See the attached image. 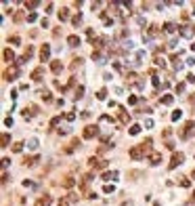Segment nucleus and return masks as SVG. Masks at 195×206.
Here are the masks:
<instances>
[{"label": "nucleus", "mask_w": 195, "mask_h": 206, "mask_svg": "<svg viewBox=\"0 0 195 206\" xmlns=\"http://www.w3.org/2000/svg\"><path fill=\"white\" fill-rule=\"evenodd\" d=\"M128 133H130V135H139V133H141V126H139V124H132Z\"/></svg>", "instance_id": "obj_29"}, {"label": "nucleus", "mask_w": 195, "mask_h": 206, "mask_svg": "<svg viewBox=\"0 0 195 206\" xmlns=\"http://www.w3.org/2000/svg\"><path fill=\"white\" fill-rule=\"evenodd\" d=\"M65 120H76V114H74V112H69V114H65Z\"/></svg>", "instance_id": "obj_45"}, {"label": "nucleus", "mask_w": 195, "mask_h": 206, "mask_svg": "<svg viewBox=\"0 0 195 206\" xmlns=\"http://www.w3.org/2000/svg\"><path fill=\"white\" fill-rule=\"evenodd\" d=\"M153 206H160V204H153Z\"/></svg>", "instance_id": "obj_59"}, {"label": "nucleus", "mask_w": 195, "mask_h": 206, "mask_svg": "<svg viewBox=\"0 0 195 206\" xmlns=\"http://www.w3.org/2000/svg\"><path fill=\"white\" fill-rule=\"evenodd\" d=\"M2 57H4V61L11 65H17V61H15V53L11 49H4V53H2Z\"/></svg>", "instance_id": "obj_6"}, {"label": "nucleus", "mask_w": 195, "mask_h": 206, "mask_svg": "<svg viewBox=\"0 0 195 206\" xmlns=\"http://www.w3.org/2000/svg\"><path fill=\"white\" fill-rule=\"evenodd\" d=\"M42 78H44V67H36V70L32 71V80H34V82H40Z\"/></svg>", "instance_id": "obj_11"}, {"label": "nucleus", "mask_w": 195, "mask_h": 206, "mask_svg": "<svg viewBox=\"0 0 195 206\" xmlns=\"http://www.w3.org/2000/svg\"><path fill=\"white\" fill-rule=\"evenodd\" d=\"M80 145H82V141H80V139H74V141H71L69 145H67V147L63 149V151H65V154H71V151H76V149L80 147Z\"/></svg>", "instance_id": "obj_10"}, {"label": "nucleus", "mask_w": 195, "mask_h": 206, "mask_svg": "<svg viewBox=\"0 0 195 206\" xmlns=\"http://www.w3.org/2000/svg\"><path fill=\"white\" fill-rule=\"evenodd\" d=\"M191 50H193V53H195V42H193V44H191Z\"/></svg>", "instance_id": "obj_55"}, {"label": "nucleus", "mask_w": 195, "mask_h": 206, "mask_svg": "<svg viewBox=\"0 0 195 206\" xmlns=\"http://www.w3.org/2000/svg\"><path fill=\"white\" fill-rule=\"evenodd\" d=\"M82 65V59H74V63H71V70H76V67H80Z\"/></svg>", "instance_id": "obj_40"}, {"label": "nucleus", "mask_w": 195, "mask_h": 206, "mask_svg": "<svg viewBox=\"0 0 195 206\" xmlns=\"http://www.w3.org/2000/svg\"><path fill=\"white\" fill-rule=\"evenodd\" d=\"M181 185H182V187H189L191 183H189V179H181Z\"/></svg>", "instance_id": "obj_50"}, {"label": "nucleus", "mask_w": 195, "mask_h": 206, "mask_svg": "<svg viewBox=\"0 0 195 206\" xmlns=\"http://www.w3.org/2000/svg\"><path fill=\"white\" fill-rule=\"evenodd\" d=\"M155 65H162V67H166V61H164V57H155Z\"/></svg>", "instance_id": "obj_38"}, {"label": "nucleus", "mask_w": 195, "mask_h": 206, "mask_svg": "<svg viewBox=\"0 0 195 206\" xmlns=\"http://www.w3.org/2000/svg\"><path fill=\"white\" fill-rule=\"evenodd\" d=\"M164 32H166V34H174V32H176V25H174V23H170V21L164 23Z\"/></svg>", "instance_id": "obj_21"}, {"label": "nucleus", "mask_w": 195, "mask_h": 206, "mask_svg": "<svg viewBox=\"0 0 195 206\" xmlns=\"http://www.w3.org/2000/svg\"><path fill=\"white\" fill-rule=\"evenodd\" d=\"M50 59V46L49 44H42V49H40V61H49Z\"/></svg>", "instance_id": "obj_8"}, {"label": "nucleus", "mask_w": 195, "mask_h": 206, "mask_svg": "<svg viewBox=\"0 0 195 206\" xmlns=\"http://www.w3.org/2000/svg\"><path fill=\"white\" fill-rule=\"evenodd\" d=\"M7 181H8V172L4 171V172H2V183H7Z\"/></svg>", "instance_id": "obj_51"}, {"label": "nucleus", "mask_w": 195, "mask_h": 206, "mask_svg": "<svg viewBox=\"0 0 195 206\" xmlns=\"http://www.w3.org/2000/svg\"><path fill=\"white\" fill-rule=\"evenodd\" d=\"M122 206H132V202H124V204H122Z\"/></svg>", "instance_id": "obj_54"}, {"label": "nucleus", "mask_w": 195, "mask_h": 206, "mask_svg": "<svg viewBox=\"0 0 195 206\" xmlns=\"http://www.w3.org/2000/svg\"><path fill=\"white\" fill-rule=\"evenodd\" d=\"M191 177H193V179H195V168H193V172H191Z\"/></svg>", "instance_id": "obj_56"}, {"label": "nucleus", "mask_w": 195, "mask_h": 206, "mask_svg": "<svg viewBox=\"0 0 195 206\" xmlns=\"http://www.w3.org/2000/svg\"><path fill=\"white\" fill-rule=\"evenodd\" d=\"M95 168H99V171H103V168H107V160H99Z\"/></svg>", "instance_id": "obj_32"}, {"label": "nucleus", "mask_w": 195, "mask_h": 206, "mask_svg": "<svg viewBox=\"0 0 195 206\" xmlns=\"http://www.w3.org/2000/svg\"><path fill=\"white\" fill-rule=\"evenodd\" d=\"M28 21H29V23L36 21V13H29V15H28Z\"/></svg>", "instance_id": "obj_49"}, {"label": "nucleus", "mask_w": 195, "mask_h": 206, "mask_svg": "<svg viewBox=\"0 0 195 206\" xmlns=\"http://www.w3.org/2000/svg\"><path fill=\"white\" fill-rule=\"evenodd\" d=\"M28 147H29V149H36V147H38V139H29Z\"/></svg>", "instance_id": "obj_36"}, {"label": "nucleus", "mask_w": 195, "mask_h": 206, "mask_svg": "<svg viewBox=\"0 0 195 206\" xmlns=\"http://www.w3.org/2000/svg\"><path fill=\"white\" fill-rule=\"evenodd\" d=\"M151 82H153L155 88H160V78H157V76H153V80H151Z\"/></svg>", "instance_id": "obj_47"}, {"label": "nucleus", "mask_w": 195, "mask_h": 206, "mask_svg": "<svg viewBox=\"0 0 195 206\" xmlns=\"http://www.w3.org/2000/svg\"><path fill=\"white\" fill-rule=\"evenodd\" d=\"M120 122H122V124H128V122H130V114H126L122 107H120Z\"/></svg>", "instance_id": "obj_20"}, {"label": "nucleus", "mask_w": 195, "mask_h": 206, "mask_svg": "<svg viewBox=\"0 0 195 206\" xmlns=\"http://www.w3.org/2000/svg\"><path fill=\"white\" fill-rule=\"evenodd\" d=\"M145 154H151V139H147V141L141 143V145H134V147L128 151V156L132 158V160H141Z\"/></svg>", "instance_id": "obj_1"}, {"label": "nucleus", "mask_w": 195, "mask_h": 206, "mask_svg": "<svg viewBox=\"0 0 195 206\" xmlns=\"http://www.w3.org/2000/svg\"><path fill=\"white\" fill-rule=\"evenodd\" d=\"M193 13H195V7H193Z\"/></svg>", "instance_id": "obj_58"}, {"label": "nucleus", "mask_w": 195, "mask_h": 206, "mask_svg": "<svg viewBox=\"0 0 195 206\" xmlns=\"http://www.w3.org/2000/svg\"><path fill=\"white\" fill-rule=\"evenodd\" d=\"M28 19V15H23V11H17V13L13 15V21L15 23H21V21H25Z\"/></svg>", "instance_id": "obj_17"}, {"label": "nucleus", "mask_w": 195, "mask_h": 206, "mask_svg": "<svg viewBox=\"0 0 195 206\" xmlns=\"http://www.w3.org/2000/svg\"><path fill=\"white\" fill-rule=\"evenodd\" d=\"M50 71H53V74H61V71H63V63H61V61H53V63H50Z\"/></svg>", "instance_id": "obj_15"}, {"label": "nucleus", "mask_w": 195, "mask_h": 206, "mask_svg": "<svg viewBox=\"0 0 195 206\" xmlns=\"http://www.w3.org/2000/svg\"><path fill=\"white\" fill-rule=\"evenodd\" d=\"M172 103H174V97L172 95H164L162 97V105H172Z\"/></svg>", "instance_id": "obj_23"}, {"label": "nucleus", "mask_w": 195, "mask_h": 206, "mask_svg": "<svg viewBox=\"0 0 195 206\" xmlns=\"http://www.w3.org/2000/svg\"><path fill=\"white\" fill-rule=\"evenodd\" d=\"M61 185H63V187H67V189H69V187H74V185H76V179H74V177H65V179L61 181Z\"/></svg>", "instance_id": "obj_18"}, {"label": "nucleus", "mask_w": 195, "mask_h": 206, "mask_svg": "<svg viewBox=\"0 0 195 206\" xmlns=\"http://www.w3.org/2000/svg\"><path fill=\"white\" fill-rule=\"evenodd\" d=\"M105 97H107V91H105V88H101V91H99V95H97V99H101V101H103Z\"/></svg>", "instance_id": "obj_37"}, {"label": "nucleus", "mask_w": 195, "mask_h": 206, "mask_svg": "<svg viewBox=\"0 0 195 206\" xmlns=\"http://www.w3.org/2000/svg\"><path fill=\"white\" fill-rule=\"evenodd\" d=\"M40 7V2L38 0H29V2H25V8H29V11H34V8Z\"/></svg>", "instance_id": "obj_24"}, {"label": "nucleus", "mask_w": 195, "mask_h": 206, "mask_svg": "<svg viewBox=\"0 0 195 206\" xmlns=\"http://www.w3.org/2000/svg\"><path fill=\"white\" fill-rule=\"evenodd\" d=\"M182 160H185V156H182L181 151H174V156H172V160H170V164H168V168L172 171V168H176V166H181Z\"/></svg>", "instance_id": "obj_5"}, {"label": "nucleus", "mask_w": 195, "mask_h": 206, "mask_svg": "<svg viewBox=\"0 0 195 206\" xmlns=\"http://www.w3.org/2000/svg\"><path fill=\"white\" fill-rule=\"evenodd\" d=\"M92 59H95V61H101V59H103L101 50H92ZM101 63H103V61H101Z\"/></svg>", "instance_id": "obj_30"}, {"label": "nucleus", "mask_w": 195, "mask_h": 206, "mask_svg": "<svg viewBox=\"0 0 195 206\" xmlns=\"http://www.w3.org/2000/svg\"><path fill=\"white\" fill-rule=\"evenodd\" d=\"M50 204H53V198H50L49 193H44V196L36 202V206H50Z\"/></svg>", "instance_id": "obj_12"}, {"label": "nucleus", "mask_w": 195, "mask_h": 206, "mask_svg": "<svg viewBox=\"0 0 195 206\" xmlns=\"http://www.w3.org/2000/svg\"><path fill=\"white\" fill-rule=\"evenodd\" d=\"M84 97V86H78L76 88V95H74V99H82Z\"/></svg>", "instance_id": "obj_27"}, {"label": "nucleus", "mask_w": 195, "mask_h": 206, "mask_svg": "<svg viewBox=\"0 0 195 206\" xmlns=\"http://www.w3.org/2000/svg\"><path fill=\"white\" fill-rule=\"evenodd\" d=\"M13 151H15V154H19V151H23V143H21V141L13 143Z\"/></svg>", "instance_id": "obj_28"}, {"label": "nucleus", "mask_w": 195, "mask_h": 206, "mask_svg": "<svg viewBox=\"0 0 195 206\" xmlns=\"http://www.w3.org/2000/svg\"><path fill=\"white\" fill-rule=\"evenodd\" d=\"M178 32H181L182 38H191V36H193V32H195V28H191V25H181V28H178Z\"/></svg>", "instance_id": "obj_7"}, {"label": "nucleus", "mask_w": 195, "mask_h": 206, "mask_svg": "<svg viewBox=\"0 0 195 206\" xmlns=\"http://www.w3.org/2000/svg\"><path fill=\"white\" fill-rule=\"evenodd\" d=\"M57 206H71V202H69V198H61Z\"/></svg>", "instance_id": "obj_34"}, {"label": "nucleus", "mask_w": 195, "mask_h": 206, "mask_svg": "<svg viewBox=\"0 0 195 206\" xmlns=\"http://www.w3.org/2000/svg\"><path fill=\"white\" fill-rule=\"evenodd\" d=\"M8 164H11V158H2V168H4V171H7Z\"/></svg>", "instance_id": "obj_43"}, {"label": "nucleus", "mask_w": 195, "mask_h": 206, "mask_svg": "<svg viewBox=\"0 0 195 206\" xmlns=\"http://www.w3.org/2000/svg\"><path fill=\"white\" fill-rule=\"evenodd\" d=\"M136 101H139V99H136V97H134V95H132V97H128V103H130V105H134V103H136Z\"/></svg>", "instance_id": "obj_48"}, {"label": "nucleus", "mask_w": 195, "mask_h": 206, "mask_svg": "<svg viewBox=\"0 0 195 206\" xmlns=\"http://www.w3.org/2000/svg\"><path fill=\"white\" fill-rule=\"evenodd\" d=\"M0 143H2V147H8V143H11V135L4 133V135L0 137Z\"/></svg>", "instance_id": "obj_25"}, {"label": "nucleus", "mask_w": 195, "mask_h": 206, "mask_svg": "<svg viewBox=\"0 0 195 206\" xmlns=\"http://www.w3.org/2000/svg\"><path fill=\"white\" fill-rule=\"evenodd\" d=\"M80 42H82V40H80L78 34H71L69 38H67V44H69V46H80Z\"/></svg>", "instance_id": "obj_14"}, {"label": "nucleus", "mask_w": 195, "mask_h": 206, "mask_svg": "<svg viewBox=\"0 0 195 206\" xmlns=\"http://www.w3.org/2000/svg\"><path fill=\"white\" fill-rule=\"evenodd\" d=\"M67 19H69V8L63 7L61 11H59V21H67Z\"/></svg>", "instance_id": "obj_16"}, {"label": "nucleus", "mask_w": 195, "mask_h": 206, "mask_svg": "<svg viewBox=\"0 0 195 206\" xmlns=\"http://www.w3.org/2000/svg\"><path fill=\"white\" fill-rule=\"evenodd\" d=\"M185 91V82H178V84H176V92H182Z\"/></svg>", "instance_id": "obj_46"}, {"label": "nucleus", "mask_w": 195, "mask_h": 206, "mask_svg": "<svg viewBox=\"0 0 195 206\" xmlns=\"http://www.w3.org/2000/svg\"><path fill=\"white\" fill-rule=\"evenodd\" d=\"M97 135H99V126L97 124H88V126L84 128V133H82L84 139H92V137H97Z\"/></svg>", "instance_id": "obj_2"}, {"label": "nucleus", "mask_w": 195, "mask_h": 206, "mask_svg": "<svg viewBox=\"0 0 195 206\" xmlns=\"http://www.w3.org/2000/svg\"><path fill=\"white\" fill-rule=\"evenodd\" d=\"M149 164H153V166L162 164V154L160 151H151V154H149Z\"/></svg>", "instance_id": "obj_9"}, {"label": "nucleus", "mask_w": 195, "mask_h": 206, "mask_svg": "<svg viewBox=\"0 0 195 206\" xmlns=\"http://www.w3.org/2000/svg\"><path fill=\"white\" fill-rule=\"evenodd\" d=\"M157 34H160L157 25H149V36H157Z\"/></svg>", "instance_id": "obj_33"}, {"label": "nucleus", "mask_w": 195, "mask_h": 206, "mask_svg": "<svg viewBox=\"0 0 195 206\" xmlns=\"http://www.w3.org/2000/svg\"><path fill=\"white\" fill-rule=\"evenodd\" d=\"M193 202H195V193H193Z\"/></svg>", "instance_id": "obj_57"}, {"label": "nucleus", "mask_w": 195, "mask_h": 206, "mask_svg": "<svg viewBox=\"0 0 195 206\" xmlns=\"http://www.w3.org/2000/svg\"><path fill=\"white\" fill-rule=\"evenodd\" d=\"M193 130H195V122H193V120H189L187 124L182 126V130H181V139H189Z\"/></svg>", "instance_id": "obj_3"}, {"label": "nucleus", "mask_w": 195, "mask_h": 206, "mask_svg": "<svg viewBox=\"0 0 195 206\" xmlns=\"http://www.w3.org/2000/svg\"><path fill=\"white\" fill-rule=\"evenodd\" d=\"M8 42H13V44H19V42H21V38H19V36H11V38H8Z\"/></svg>", "instance_id": "obj_39"}, {"label": "nucleus", "mask_w": 195, "mask_h": 206, "mask_svg": "<svg viewBox=\"0 0 195 206\" xmlns=\"http://www.w3.org/2000/svg\"><path fill=\"white\" fill-rule=\"evenodd\" d=\"M101 122H113V118H111V116H107V114H103V116H101Z\"/></svg>", "instance_id": "obj_42"}, {"label": "nucleus", "mask_w": 195, "mask_h": 206, "mask_svg": "<svg viewBox=\"0 0 195 206\" xmlns=\"http://www.w3.org/2000/svg\"><path fill=\"white\" fill-rule=\"evenodd\" d=\"M101 19L105 21V25H107V28H111V25H113V19H111V17H109L107 13H105V11H101Z\"/></svg>", "instance_id": "obj_19"}, {"label": "nucleus", "mask_w": 195, "mask_h": 206, "mask_svg": "<svg viewBox=\"0 0 195 206\" xmlns=\"http://www.w3.org/2000/svg\"><path fill=\"white\" fill-rule=\"evenodd\" d=\"M187 80H189V82H195V76H193V74H189V76H187Z\"/></svg>", "instance_id": "obj_53"}, {"label": "nucleus", "mask_w": 195, "mask_h": 206, "mask_svg": "<svg viewBox=\"0 0 195 206\" xmlns=\"http://www.w3.org/2000/svg\"><path fill=\"white\" fill-rule=\"evenodd\" d=\"M17 76H19V67H17V65H11V67L4 71V80H8V82L17 80Z\"/></svg>", "instance_id": "obj_4"}, {"label": "nucleus", "mask_w": 195, "mask_h": 206, "mask_svg": "<svg viewBox=\"0 0 195 206\" xmlns=\"http://www.w3.org/2000/svg\"><path fill=\"white\" fill-rule=\"evenodd\" d=\"M181 116H182V112H181V109H178V112H172V120H178Z\"/></svg>", "instance_id": "obj_44"}, {"label": "nucleus", "mask_w": 195, "mask_h": 206, "mask_svg": "<svg viewBox=\"0 0 195 206\" xmlns=\"http://www.w3.org/2000/svg\"><path fill=\"white\" fill-rule=\"evenodd\" d=\"M59 124H61V116H55V118L50 120V126L55 128V126H59Z\"/></svg>", "instance_id": "obj_31"}, {"label": "nucleus", "mask_w": 195, "mask_h": 206, "mask_svg": "<svg viewBox=\"0 0 195 206\" xmlns=\"http://www.w3.org/2000/svg\"><path fill=\"white\" fill-rule=\"evenodd\" d=\"M40 95H42V99L46 101V103H50V101H53V97H50V92L46 91V88H44V91H40Z\"/></svg>", "instance_id": "obj_26"}, {"label": "nucleus", "mask_w": 195, "mask_h": 206, "mask_svg": "<svg viewBox=\"0 0 195 206\" xmlns=\"http://www.w3.org/2000/svg\"><path fill=\"white\" fill-rule=\"evenodd\" d=\"M28 112H29V116H38V112H40V107L32 103V105H28V107H25V112H23V116H28Z\"/></svg>", "instance_id": "obj_13"}, {"label": "nucleus", "mask_w": 195, "mask_h": 206, "mask_svg": "<svg viewBox=\"0 0 195 206\" xmlns=\"http://www.w3.org/2000/svg\"><path fill=\"white\" fill-rule=\"evenodd\" d=\"M103 179H105V181H113V179H118V171H111V172H103Z\"/></svg>", "instance_id": "obj_22"}, {"label": "nucleus", "mask_w": 195, "mask_h": 206, "mask_svg": "<svg viewBox=\"0 0 195 206\" xmlns=\"http://www.w3.org/2000/svg\"><path fill=\"white\" fill-rule=\"evenodd\" d=\"M71 21H74V25H76V28H78V23L82 21V15L78 13V15H76V17H74V19H71Z\"/></svg>", "instance_id": "obj_41"}, {"label": "nucleus", "mask_w": 195, "mask_h": 206, "mask_svg": "<svg viewBox=\"0 0 195 206\" xmlns=\"http://www.w3.org/2000/svg\"><path fill=\"white\" fill-rule=\"evenodd\" d=\"M103 192H105V193H113V192H115V187H113V185H109V183H107V185H105V187H103Z\"/></svg>", "instance_id": "obj_35"}, {"label": "nucleus", "mask_w": 195, "mask_h": 206, "mask_svg": "<svg viewBox=\"0 0 195 206\" xmlns=\"http://www.w3.org/2000/svg\"><path fill=\"white\" fill-rule=\"evenodd\" d=\"M67 198H69V202H76V200H78V196H76V193H69Z\"/></svg>", "instance_id": "obj_52"}]
</instances>
